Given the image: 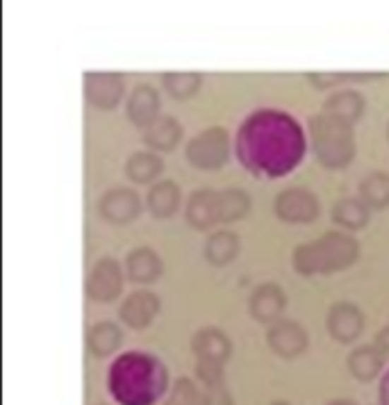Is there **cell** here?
Returning a JSON list of instances; mask_svg holds the SVG:
<instances>
[{
    "label": "cell",
    "mask_w": 389,
    "mask_h": 405,
    "mask_svg": "<svg viewBox=\"0 0 389 405\" xmlns=\"http://www.w3.org/2000/svg\"><path fill=\"white\" fill-rule=\"evenodd\" d=\"M249 212V196L241 189L217 191V217L219 221L241 219Z\"/></svg>",
    "instance_id": "20"
},
{
    "label": "cell",
    "mask_w": 389,
    "mask_h": 405,
    "mask_svg": "<svg viewBox=\"0 0 389 405\" xmlns=\"http://www.w3.org/2000/svg\"><path fill=\"white\" fill-rule=\"evenodd\" d=\"M362 98L355 94V91H342V94H335L325 100V109L335 116H342V119H355L357 114L362 112Z\"/></svg>",
    "instance_id": "25"
},
{
    "label": "cell",
    "mask_w": 389,
    "mask_h": 405,
    "mask_svg": "<svg viewBox=\"0 0 389 405\" xmlns=\"http://www.w3.org/2000/svg\"><path fill=\"white\" fill-rule=\"evenodd\" d=\"M180 205V191L178 185L171 180H160L157 185H152V189L148 191V207L155 217L167 219Z\"/></svg>",
    "instance_id": "15"
},
{
    "label": "cell",
    "mask_w": 389,
    "mask_h": 405,
    "mask_svg": "<svg viewBox=\"0 0 389 405\" xmlns=\"http://www.w3.org/2000/svg\"><path fill=\"white\" fill-rule=\"evenodd\" d=\"M160 308V301L150 291H135L132 296L121 306V319L132 328H143L155 317Z\"/></svg>",
    "instance_id": "9"
},
{
    "label": "cell",
    "mask_w": 389,
    "mask_h": 405,
    "mask_svg": "<svg viewBox=\"0 0 389 405\" xmlns=\"http://www.w3.org/2000/svg\"><path fill=\"white\" fill-rule=\"evenodd\" d=\"M364 326V317L362 312L357 310L351 303H340L330 310V317H328V328H330L333 335L340 341H353Z\"/></svg>",
    "instance_id": "7"
},
{
    "label": "cell",
    "mask_w": 389,
    "mask_h": 405,
    "mask_svg": "<svg viewBox=\"0 0 389 405\" xmlns=\"http://www.w3.org/2000/svg\"><path fill=\"white\" fill-rule=\"evenodd\" d=\"M187 155L191 159V164H196L201 169H217L223 164L225 157H228V135L219 128L205 130V133L191 139Z\"/></svg>",
    "instance_id": "3"
},
{
    "label": "cell",
    "mask_w": 389,
    "mask_h": 405,
    "mask_svg": "<svg viewBox=\"0 0 389 405\" xmlns=\"http://www.w3.org/2000/svg\"><path fill=\"white\" fill-rule=\"evenodd\" d=\"M335 221H340L346 228H362L369 221V210L357 198H342L333 210Z\"/></svg>",
    "instance_id": "22"
},
{
    "label": "cell",
    "mask_w": 389,
    "mask_h": 405,
    "mask_svg": "<svg viewBox=\"0 0 389 405\" xmlns=\"http://www.w3.org/2000/svg\"><path fill=\"white\" fill-rule=\"evenodd\" d=\"M348 367L360 380H371L383 367V349L381 346H364L351 353Z\"/></svg>",
    "instance_id": "18"
},
{
    "label": "cell",
    "mask_w": 389,
    "mask_h": 405,
    "mask_svg": "<svg viewBox=\"0 0 389 405\" xmlns=\"http://www.w3.org/2000/svg\"><path fill=\"white\" fill-rule=\"evenodd\" d=\"M162 171V162L152 153H135L126 164V174L135 182H150Z\"/></svg>",
    "instance_id": "23"
},
{
    "label": "cell",
    "mask_w": 389,
    "mask_h": 405,
    "mask_svg": "<svg viewBox=\"0 0 389 405\" xmlns=\"http://www.w3.org/2000/svg\"><path fill=\"white\" fill-rule=\"evenodd\" d=\"M128 114L137 126H148L157 114V94L150 85H137L128 100Z\"/></svg>",
    "instance_id": "13"
},
{
    "label": "cell",
    "mask_w": 389,
    "mask_h": 405,
    "mask_svg": "<svg viewBox=\"0 0 389 405\" xmlns=\"http://www.w3.org/2000/svg\"><path fill=\"white\" fill-rule=\"evenodd\" d=\"M128 267V276L135 282H150L160 276L162 271V262L155 255V250L150 248H135L126 260Z\"/></svg>",
    "instance_id": "14"
},
{
    "label": "cell",
    "mask_w": 389,
    "mask_h": 405,
    "mask_svg": "<svg viewBox=\"0 0 389 405\" xmlns=\"http://www.w3.org/2000/svg\"><path fill=\"white\" fill-rule=\"evenodd\" d=\"M360 191L364 196V202L373 207H383L389 202V176L381 174V171H373V174H369L362 185H360Z\"/></svg>",
    "instance_id": "24"
},
{
    "label": "cell",
    "mask_w": 389,
    "mask_h": 405,
    "mask_svg": "<svg viewBox=\"0 0 389 405\" xmlns=\"http://www.w3.org/2000/svg\"><path fill=\"white\" fill-rule=\"evenodd\" d=\"M378 346L385 349V351H389V328L383 330L381 335H378Z\"/></svg>",
    "instance_id": "27"
},
{
    "label": "cell",
    "mask_w": 389,
    "mask_h": 405,
    "mask_svg": "<svg viewBox=\"0 0 389 405\" xmlns=\"http://www.w3.org/2000/svg\"><path fill=\"white\" fill-rule=\"evenodd\" d=\"M346 119L328 114V116H316L312 119V135H314V150L323 159L328 167H340L351 159L353 144H351V133H348Z\"/></svg>",
    "instance_id": "2"
},
{
    "label": "cell",
    "mask_w": 389,
    "mask_h": 405,
    "mask_svg": "<svg viewBox=\"0 0 389 405\" xmlns=\"http://www.w3.org/2000/svg\"><path fill=\"white\" fill-rule=\"evenodd\" d=\"M193 351H196V356L201 358L203 367H219V364L225 360L230 351V344L225 339L219 330H203L196 335L193 339Z\"/></svg>",
    "instance_id": "11"
},
{
    "label": "cell",
    "mask_w": 389,
    "mask_h": 405,
    "mask_svg": "<svg viewBox=\"0 0 389 405\" xmlns=\"http://www.w3.org/2000/svg\"><path fill=\"white\" fill-rule=\"evenodd\" d=\"M121 291V269L114 260H100L87 282V294L96 301H112Z\"/></svg>",
    "instance_id": "5"
},
{
    "label": "cell",
    "mask_w": 389,
    "mask_h": 405,
    "mask_svg": "<svg viewBox=\"0 0 389 405\" xmlns=\"http://www.w3.org/2000/svg\"><path fill=\"white\" fill-rule=\"evenodd\" d=\"M87 83V98L98 107H112L116 105L121 98V78L119 75H105V73H94L85 78Z\"/></svg>",
    "instance_id": "10"
},
{
    "label": "cell",
    "mask_w": 389,
    "mask_h": 405,
    "mask_svg": "<svg viewBox=\"0 0 389 405\" xmlns=\"http://www.w3.org/2000/svg\"><path fill=\"white\" fill-rule=\"evenodd\" d=\"M187 219L196 228H208L214 224V221H219V217H217V191H196L189 200Z\"/></svg>",
    "instance_id": "16"
},
{
    "label": "cell",
    "mask_w": 389,
    "mask_h": 405,
    "mask_svg": "<svg viewBox=\"0 0 389 405\" xmlns=\"http://www.w3.org/2000/svg\"><path fill=\"white\" fill-rule=\"evenodd\" d=\"M266 337H269L271 349L285 358H292V356H296V353H301L307 344L305 330L299 326V323H292V321L275 323Z\"/></svg>",
    "instance_id": "8"
},
{
    "label": "cell",
    "mask_w": 389,
    "mask_h": 405,
    "mask_svg": "<svg viewBox=\"0 0 389 405\" xmlns=\"http://www.w3.org/2000/svg\"><path fill=\"white\" fill-rule=\"evenodd\" d=\"M180 139V126L176 119L164 116V119H152L146 126V141L155 148L171 150Z\"/></svg>",
    "instance_id": "17"
},
{
    "label": "cell",
    "mask_w": 389,
    "mask_h": 405,
    "mask_svg": "<svg viewBox=\"0 0 389 405\" xmlns=\"http://www.w3.org/2000/svg\"><path fill=\"white\" fill-rule=\"evenodd\" d=\"M89 349L96 353V356H107V353L114 351L121 344V330L114 323H96L94 328L89 330Z\"/></svg>",
    "instance_id": "21"
},
{
    "label": "cell",
    "mask_w": 389,
    "mask_h": 405,
    "mask_svg": "<svg viewBox=\"0 0 389 405\" xmlns=\"http://www.w3.org/2000/svg\"><path fill=\"white\" fill-rule=\"evenodd\" d=\"M100 214L114 224H126L132 221L139 212V196L132 189H112L100 198Z\"/></svg>",
    "instance_id": "6"
},
{
    "label": "cell",
    "mask_w": 389,
    "mask_h": 405,
    "mask_svg": "<svg viewBox=\"0 0 389 405\" xmlns=\"http://www.w3.org/2000/svg\"><path fill=\"white\" fill-rule=\"evenodd\" d=\"M355 241L351 237L330 232L323 239H319L312 246H301L296 250V267L301 273H314V271H333L348 265L355 258Z\"/></svg>",
    "instance_id": "1"
},
{
    "label": "cell",
    "mask_w": 389,
    "mask_h": 405,
    "mask_svg": "<svg viewBox=\"0 0 389 405\" xmlns=\"http://www.w3.org/2000/svg\"><path fill=\"white\" fill-rule=\"evenodd\" d=\"M237 250H239V239L232 232H217L205 244V258L212 265H225V262H230L237 255Z\"/></svg>",
    "instance_id": "19"
},
{
    "label": "cell",
    "mask_w": 389,
    "mask_h": 405,
    "mask_svg": "<svg viewBox=\"0 0 389 405\" xmlns=\"http://www.w3.org/2000/svg\"><path fill=\"white\" fill-rule=\"evenodd\" d=\"M164 85L167 91L176 98H187L201 85V75L198 73H169L164 75Z\"/></svg>",
    "instance_id": "26"
},
{
    "label": "cell",
    "mask_w": 389,
    "mask_h": 405,
    "mask_svg": "<svg viewBox=\"0 0 389 405\" xmlns=\"http://www.w3.org/2000/svg\"><path fill=\"white\" fill-rule=\"evenodd\" d=\"M275 212L285 221L301 224V221H312L319 212L316 198L305 189H287L275 200Z\"/></svg>",
    "instance_id": "4"
},
{
    "label": "cell",
    "mask_w": 389,
    "mask_h": 405,
    "mask_svg": "<svg viewBox=\"0 0 389 405\" xmlns=\"http://www.w3.org/2000/svg\"><path fill=\"white\" fill-rule=\"evenodd\" d=\"M285 296L278 285H262L251 294V315L260 321H271L282 312Z\"/></svg>",
    "instance_id": "12"
}]
</instances>
